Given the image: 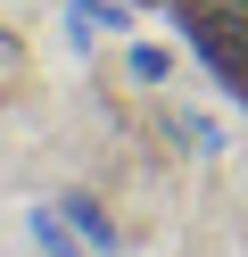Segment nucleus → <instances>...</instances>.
Returning a JSON list of instances; mask_svg holds the SVG:
<instances>
[{"label": "nucleus", "instance_id": "1", "mask_svg": "<svg viewBox=\"0 0 248 257\" xmlns=\"http://www.w3.org/2000/svg\"><path fill=\"white\" fill-rule=\"evenodd\" d=\"M182 34H190L198 58H215L231 83H248V9L240 0H182Z\"/></svg>", "mask_w": 248, "mask_h": 257}, {"label": "nucleus", "instance_id": "2", "mask_svg": "<svg viewBox=\"0 0 248 257\" xmlns=\"http://www.w3.org/2000/svg\"><path fill=\"white\" fill-rule=\"evenodd\" d=\"M58 207H66V224H75V232L91 240V257H108V249H116V224H108V207H99L91 191H66Z\"/></svg>", "mask_w": 248, "mask_h": 257}, {"label": "nucleus", "instance_id": "3", "mask_svg": "<svg viewBox=\"0 0 248 257\" xmlns=\"http://www.w3.org/2000/svg\"><path fill=\"white\" fill-rule=\"evenodd\" d=\"M33 240H42V257H91V240L66 224V207H33Z\"/></svg>", "mask_w": 248, "mask_h": 257}, {"label": "nucleus", "instance_id": "4", "mask_svg": "<svg viewBox=\"0 0 248 257\" xmlns=\"http://www.w3.org/2000/svg\"><path fill=\"white\" fill-rule=\"evenodd\" d=\"M174 133H182V141H190V150H207V158H215V150H223V124H215V116H207V108H174Z\"/></svg>", "mask_w": 248, "mask_h": 257}, {"label": "nucleus", "instance_id": "5", "mask_svg": "<svg viewBox=\"0 0 248 257\" xmlns=\"http://www.w3.org/2000/svg\"><path fill=\"white\" fill-rule=\"evenodd\" d=\"M124 67H132V83H165V75H174V58H165L157 42H132V50H124Z\"/></svg>", "mask_w": 248, "mask_h": 257}, {"label": "nucleus", "instance_id": "6", "mask_svg": "<svg viewBox=\"0 0 248 257\" xmlns=\"http://www.w3.org/2000/svg\"><path fill=\"white\" fill-rule=\"evenodd\" d=\"M66 9H75V17H91V25H108V34H124V0H66Z\"/></svg>", "mask_w": 248, "mask_h": 257}]
</instances>
